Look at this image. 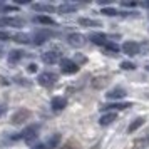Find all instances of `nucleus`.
Returning a JSON list of instances; mask_svg holds the SVG:
<instances>
[{"instance_id": "1", "label": "nucleus", "mask_w": 149, "mask_h": 149, "mask_svg": "<svg viewBox=\"0 0 149 149\" xmlns=\"http://www.w3.org/2000/svg\"><path fill=\"white\" fill-rule=\"evenodd\" d=\"M39 129H40L39 124H30V126H27V127L20 132V137L25 142H32L35 137H37V134H39Z\"/></svg>"}, {"instance_id": "2", "label": "nucleus", "mask_w": 149, "mask_h": 149, "mask_svg": "<svg viewBox=\"0 0 149 149\" xmlns=\"http://www.w3.org/2000/svg\"><path fill=\"white\" fill-rule=\"evenodd\" d=\"M37 81L44 87H52L57 82V74H54V72H42V74H39Z\"/></svg>"}, {"instance_id": "3", "label": "nucleus", "mask_w": 149, "mask_h": 149, "mask_svg": "<svg viewBox=\"0 0 149 149\" xmlns=\"http://www.w3.org/2000/svg\"><path fill=\"white\" fill-rule=\"evenodd\" d=\"M61 70H62V74H65V75L75 74V72L79 70V64H75V62L70 61V59H62L61 61Z\"/></svg>"}, {"instance_id": "4", "label": "nucleus", "mask_w": 149, "mask_h": 149, "mask_svg": "<svg viewBox=\"0 0 149 149\" xmlns=\"http://www.w3.org/2000/svg\"><path fill=\"white\" fill-rule=\"evenodd\" d=\"M121 50L126 55H129V57L137 55V54H139V44H137V42H132V40H127V42H124V44H122Z\"/></svg>"}, {"instance_id": "5", "label": "nucleus", "mask_w": 149, "mask_h": 149, "mask_svg": "<svg viewBox=\"0 0 149 149\" xmlns=\"http://www.w3.org/2000/svg\"><path fill=\"white\" fill-rule=\"evenodd\" d=\"M50 37H52V32H50V30H45V29H42V30H39V32H35L34 34V44L35 45H42V44L47 42Z\"/></svg>"}, {"instance_id": "6", "label": "nucleus", "mask_w": 149, "mask_h": 149, "mask_svg": "<svg viewBox=\"0 0 149 149\" xmlns=\"http://www.w3.org/2000/svg\"><path fill=\"white\" fill-rule=\"evenodd\" d=\"M42 62L47 64V65H52V64H55V62H59V54L54 52V50L44 52V54H42Z\"/></svg>"}, {"instance_id": "7", "label": "nucleus", "mask_w": 149, "mask_h": 149, "mask_svg": "<svg viewBox=\"0 0 149 149\" xmlns=\"http://www.w3.org/2000/svg\"><path fill=\"white\" fill-rule=\"evenodd\" d=\"M126 95H127L126 89L114 87V89H111L107 94H106V97H107V99H122V97H126Z\"/></svg>"}, {"instance_id": "8", "label": "nucleus", "mask_w": 149, "mask_h": 149, "mask_svg": "<svg viewBox=\"0 0 149 149\" xmlns=\"http://www.w3.org/2000/svg\"><path fill=\"white\" fill-rule=\"evenodd\" d=\"M29 117H30V112L25 111V109H20V111H17V112L12 116V122H14V124H22V122L25 121V119H29Z\"/></svg>"}, {"instance_id": "9", "label": "nucleus", "mask_w": 149, "mask_h": 149, "mask_svg": "<svg viewBox=\"0 0 149 149\" xmlns=\"http://www.w3.org/2000/svg\"><path fill=\"white\" fill-rule=\"evenodd\" d=\"M65 106H67V101H65L64 97H52V101H50V107H52V111H55V112L62 111Z\"/></svg>"}, {"instance_id": "10", "label": "nucleus", "mask_w": 149, "mask_h": 149, "mask_svg": "<svg viewBox=\"0 0 149 149\" xmlns=\"http://www.w3.org/2000/svg\"><path fill=\"white\" fill-rule=\"evenodd\" d=\"M89 39L94 42V44H97V45H106V44L109 42V40H107V35H106V34H101V32H92Z\"/></svg>"}, {"instance_id": "11", "label": "nucleus", "mask_w": 149, "mask_h": 149, "mask_svg": "<svg viewBox=\"0 0 149 149\" xmlns=\"http://www.w3.org/2000/svg\"><path fill=\"white\" fill-rule=\"evenodd\" d=\"M3 20V27L8 25V27H22L24 25V20L22 19H17V17H2Z\"/></svg>"}, {"instance_id": "12", "label": "nucleus", "mask_w": 149, "mask_h": 149, "mask_svg": "<svg viewBox=\"0 0 149 149\" xmlns=\"http://www.w3.org/2000/svg\"><path fill=\"white\" fill-rule=\"evenodd\" d=\"M67 40L72 47H82L84 45V37L81 34H70L67 37Z\"/></svg>"}, {"instance_id": "13", "label": "nucleus", "mask_w": 149, "mask_h": 149, "mask_svg": "<svg viewBox=\"0 0 149 149\" xmlns=\"http://www.w3.org/2000/svg\"><path fill=\"white\" fill-rule=\"evenodd\" d=\"M116 112H106L104 116H101V119H99V124L101 126H111L112 122L116 121Z\"/></svg>"}, {"instance_id": "14", "label": "nucleus", "mask_w": 149, "mask_h": 149, "mask_svg": "<svg viewBox=\"0 0 149 149\" xmlns=\"http://www.w3.org/2000/svg\"><path fill=\"white\" fill-rule=\"evenodd\" d=\"M144 122H146V119H144V117H136L134 121H132V122L127 126V132H129V134L136 132V131H137V129H139L142 124H144Z\"/></svg>"}, {"instance_id": "15", "label": "nucleus", "mask_w": 149, "mask_h": 149, "mask_svg": "<svg viewBox=\"0 0 149 149\" xmlns=\"http://www.w3.org/2000/svg\"><path fill=\"white\" fill-rule=\"evenodd\" d=\"M32 8H34L35 12H39V14H50V12H54V7L52 5H47V3H32Z\"/></svg>"}, {"instance_id": "16", "label": "nucleus", "mask_w": 149, "mask_h": 149, "mask_svg": "<svg viewBox=\"0 0 149 149\" xmlns=\"http://www.w3.org/2000/svg\"><path fill=\"white\" fill-rule=\"evenodd\" d=\"M34 22L35 24H40V25H55V20L47 17V15H35Z\"/></svg>"}, {"instance_id": "17", "label": "nucleus", "mask_w": 149, "mask_h": 149, "mask_svg": "<svg viewBox=\"0 0 149 149\" xmlns=\"http://www.w3.org/2000/svg\"><path fill=\"white\" fill-rule=\"evenodd\" d=\"M79 25H82V27H101V22L92 20V19H86V17H81V19H79Z\"/></svg>"}, {"instance_id": "18", "label": "nucleus", "mask_w": 149, "mask_h": 149, "mask_svg": "<svg viewBox=\"0 0 149 149\" xmlns=\"http://www.w3.org/2000/svg\"><path fill=\"white\" fill-rule=\"evenodd\" d=\"M127 107H131L129 102H116V104H107V106H104L102 111H111V109H119V111H122V109H127Z\"/></svg>"}, {"instance_id": "19", "label": "nucleus", "mask_w": 149, "mask_h": 149, "mask_svg": "<svg viewBox=\"0 0 149 149\" xmlns=\"http://www.w3.org/2000/svg\"><path fill=\"white\" fill-rule=\"evenodd\" d=\"M59 142H61V134H54L50 139H49V142H47L45 148L47 149H55L57 146H59Z\"/></svg>"}, {"instance_id": "20", "label": "nucleus", "mask_w": 149, "mask_h": 149, "mask_svg": "<svg viewBox=\"0 0 149 149\" xmlns=\"http://www.w3.org/2000/svg\"><path fill=\"white\" fill-rule=\"evenodd\" d=\"M22 55H24V52L22 50H12L10 54H8V62H19L22 59Z\"/></svg>"}, {"instance_id": "21", "label": "nucleus", "mask_w": 149, "mask_h": 149, "mask_svg": "<svg viewBox=\"0 0 149 149\" xmlns=\"http://www.w3.org/2000/svg\"><path fill=\"white\" fill-rule=\"evenodd\" d=\"M57 10H59L61 14H67V12H75L77 7H75V5H70V3H64V5H61Z\"/></svg>"}, {"instance_id": "22", "label": "nucleus", "mask_w": 149, "mask_h": 149, "mask_svg": "<svg viewBox=\"0 0 149 149\" xmlns=\"http://www.w3.org/2000/svg\"><path fill=\"white\" fill-rule=\"evenodd\" d=\"M12 39H14L15 42H19V44H29V42H30L29 35H25V34H15Z\"/></svg>"}, {"instance_id": "23", "label": "nucleus", "mask_w": 149, "mask_h": 149, "mask_svg": "<svg viewBox=\"0 0 149 149\" xmlns=\"http://www.w3.org/2000/svg\"><path fill=\"white\" fill-rule=\"evenodd\" d=\"M102 14L107 15V17H114V15H117L119 12H117L116 8H112V7H104L102 8Z\"/></svg>"}, {"instance_id": "24", "label": "nucleus", "mask_w": 149, "mask_h": 149, "mask_svg": "<svg viewBox=\"0 0 149 149\" xmlns=\"http://www.w3.org/2000/svg\"><path fill=\"white\" fill-rule=\"evenodd\" d=\"M104 47H106V50H109V52H114V54H117V52H119V45H116V44H112V42H107Z\"/></svg>"}, {"instance_id": "25", "label": "nucleus", "mask_w": 149, "mask_h": 149, "mask_svg": "<svg viewBox=\"0 0 149 149\" xmlns=\"http://www.w3.org/2000/svg\"><path fill=\"white\" fill-rule=\"evenodd\" d=\"M12 39V35L8 34V32H5V30H0V40L2 42H7Z\"/></svg>"}, {"instance_id": "26", "label": "nucleus", "mask_w": 149, "mask_h": 149, "mask_svg": "<svg viewBox=\"0 0 149 149\" xmlns=\"http://www.w3.org/2000/svg\"><path fill=\"white\" fill-rule=\"evenodd\" d=\"M121 65H122L124 70H134V69H136V65L132 64V62H122Z\"/></svg>"}, {"instance_id": "27", "label": "nucleus", "mask_w": 149, "mask_h": 149, "mask_svg": "<svg viewBox=\"0 0 149 149\" xmlns=\"http://www.w3.org/2000/svg\"><path fill=\"white\" fill-rule=\"evenodd\" d=\"M29 70H30V72H37V65H35V64H30V65H29Z\"/></svg>"}, {"instance_id": "28", "label": "nucleus", "mask_w": 149, "mask_h": 149, "mask_svg": "<svg viewBox=\"0 0 149 149\" xmlns=\"http://www.w3.org/2000/svg\"><path fill=\"white\" fill-rule=\"evenodd\" d=\"M5 112V104H0V116H3Z\"/></svg>"}, {"instance_id": "29", "label": "nucleus", "mask_w": 149, "mask_h": 149, "mask_svg": "<svg viewBox=\"0 0 149 149\" xmlns=\"http://www.w3.org/2000/svg\"><path fill=\"white\" fill-rule=\"evenodd\" d=\"M32 149H45V146H44V144H35Z\"/></svg>"}, {"instance_id": "30", "label": "nucleus", "mask_w": 149, "mask_h": 149, "mask_svg": "<svg viewBox=\"0 0 149 149\" xmlns=\"http://www.w3.org/2000/svg\"><path fill=\"white\" fill-rule=\"evenodd\" d=\"M142 7H148L149 8V2H142Z\"/></svg>"}, {"instance_id": "31", "label": "nucleus", "mask_w": 149, "mask_h": 149, "mask_svg": "<svg viewBox=\"0 0 149 149\" xmlns=\"http://www.w3.org/2000/svg\"><path fill=\"white\" fill-rule=\"evenodd\" d=\"M62 149H74V148H72V146H64Z\"/></svg>"}, {"instance_id": "32", "label": "nucleus", "mask_w": 149, "mask_h": 149, "mask_svg": "<svg viewBox=\"0 0 149 149\" xmlns=\"http://www.w3.org/2000/svg\"><path fill=\"white\" fill-rule=\"evenodd\" d=\"M146 69H148V70H149V65H148V67H146Z\"/></svg>"}]
</instances>
